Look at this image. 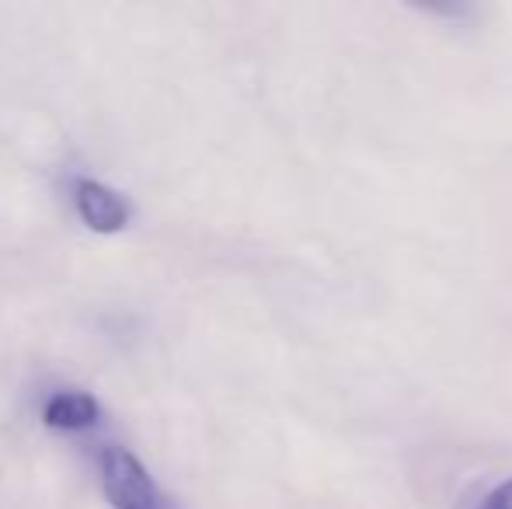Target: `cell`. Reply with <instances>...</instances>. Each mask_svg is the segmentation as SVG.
<instances>
[{
  "mask_svg": "<svg viewBox=\"0 0 512 509\" xmlns=\"http://www.w3.org/2000/svg\"><path fill=\"white\" fill-rule=\"evenodd\" d=\"M39 419H42V426L53 429V433L77 436V433H91V429L102 426L105 412H102V401L91 391H84V387H53V391H46V398H42Z\"/></svg>",
  "mask_w": 512,
  "mask_h": 509,
  "instance_id": "3",
  "label": "cell"
},
{
  "mask_svg": "<svg viewBox=\"0 0 512 509\" xmlns=\"http://www.w3.org/2000/svg\"><path fill=\"white\" fill-rule=\"evenodd\" d=\"M95 475L112 509H178L175 499L150 475L147 464L122 443H102L95 450Z\"/></svg>",
  "mask_w": 512,
  "mask_h": 509,
  "instance_id": "1",
  "label": "cell"
},
{
  "mask_svg": "<svg viewBox=\"0 0 512 509\" xmlns=\"http://www.w3.org/2000/svg\"><path fill=\"white\" fill-rule=\"evenodd\" d=\"M70 206L77 220L95 234H122L136 217L126 192L91 175L70 178Z\"/></svg>",
  "mask_w": 512,
  "mask_h": 509,
  "instance_id": "2",
  "label": "cell"
},
{
  "mask_svg": "<svg viewBox=\"0 0 512 509\" xmlns=\"http://www.w3.org/2000/svg\"><path fill=\"white\" fill-rule=\"evenodd\" d=\"M488 503H492L495 509H512V482L506 485H499V489L488 496Z\"/></svg>",
  "mask_w": 512,
  "mask_h": 509,
  "instance_id": "4",
  "label": "cell"
},
{
  "mask_svg": "<svg viewBox=\"0 0 512 509\" xmlns=\"http://www.w3.org/2000/svg\"><path fill=\"white\" fill-rule=\"evenodd\" d=\"M478 509H495V506H492V503H488V499H485V503H481Z\"/></svg>",
  "mask_w": 512,
  "mask_h": 509,
  "instance_id": "5",
  "label": "cell"
}]
</instances>
